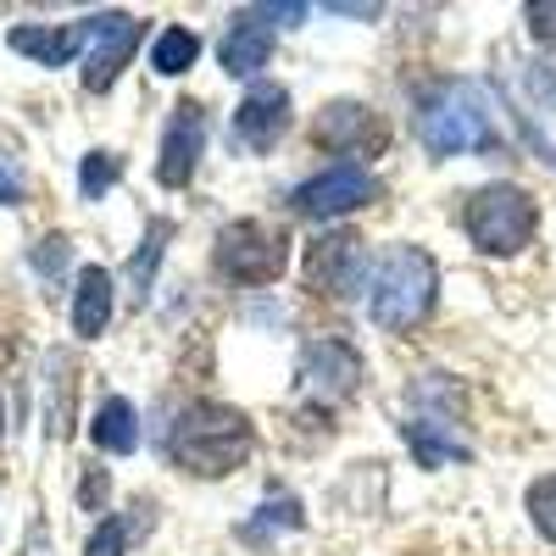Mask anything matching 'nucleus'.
I'll return each mask as SVG.
<instances>
[{
    "label": "nucleus",
    "instance_id": "nucleus-1",
    "mask_svg": "<svg viewBox=\"0 0 556 556\" xmlns=\"http://www.w3.org/2000/svg\"><path fill=\"white\" fill-rule=\"evenodd\" d=\"M256 445V429H251V417L240 406H223V401H195V406H184L178 412V424L167 434V451L184 473H195V479H223V473H235L240 462L251 456Z\"/></svg>",
    "mask_w": 556,
    "mask_h": 556
},
{
    "label": "nucleus",
    "instance_id": "nucleus-2",
    "mask_svg": "<svg viewBox=\"0 0 556 556\" xmlns=\"http://www.w3.org/2000/svg\"><path fill=\"white\" fill-rule=\"evenodd\" d=\"M434 295H440V267L424 245H390L379 262H374V323L384 334H412L417 323L434 312Z\"/></svg>",
    "mask_w": 556,
    "mask_h": 556
},
{
    "label": "nucleus",
    "instance_id": "nucleus-3",
    "mask_svg": "<svg viewBox=\"0 0 556 556\" xmlns=\"http://www.w3.org/2000/svg\"><path fill=\"white\" fill-rule=\"evenodd\" d=\"M417 139L429 146V156H468V151H490L495 128L484 112V96L473 84H440L424 96L417 112Z\"/></svg>",
    "mask_w": 556,
    "mask_h": 556
},
{
    "label": "nucleus",
    "instance_id": "nucleus-4",
    "mask_svg": "<svg viewBox=\"0 0 556 556\" xmlns=\"http://www.w3.org/2000/svg\"><path fill=\"white\" fill-rule=\"evenodd\" d=\"M462 228H468V240L484 256H518L540 228V206L518 184H484L462 206Z\"/></svg>",
    "mask_w": 556,
    "mask_h": 556
},
{
    "label": "nucleus",
    "instance_id": "nucleus-5",
    "mask_svg": "<svg viewBox=\"0 0 556 556\" xmlns=\"http://www.w3.org/2000/svg\"><path fill=\"white\" fill-rule=\"evenodd\" d=\"M212 262H217L223 278H235V285H278V273L290 267V235L262 223V217H240L217 235Z\"/></svg>",
    "mask_w": 556,
    "mask_h": 556
},
{
    "label": "nucleus",
    "instance_id": "nucleus-6",
    "mask_svg": "<svg viewBox=\"0 0 556 556\" xmlns=\"http://www.w3.org/2000/svg\"><path fill=\"white\" fill-rule=\"evenodd\" d=\"M84 45H89V62H84V89H112L117 73L134 62L139 39H146V23L128 17V12H101V17H84Z\"/></svg>",
    "mask_w": 556,
    "mask_h": 556
},
{
    "label": "nucleus",
    "instance_id": "nucleus-7",
    "mask_svg": "<svg viewBox=\"0 0 556 556\" xmlns=\"http://www.w3.org/2000/svg\"><path fill=\"white\" fill-rule=\"evenodd\" d=\"M379 195V178L367 173V167H356V162H334V167H323L317 178H306L301 190H295V212L301 217H345V212H356V206H367Z\"/></svg>",
    "mask_w": 556,
    "mask_h": 556
},
{
    "label": "nucleus",
    "instance_id": "nucleus-8",
    "mask_svg": "<svg viewBox=\"0 0 556 556\" xmlns=\"http://www.w3.org/2000/svg\"><path fill=\"white\" fill-rule=\"evenodd\" d=\"M367 379V367H362V351L334 340V334H323L301 351V384L317 395V401H351Z\"/></svg>",
    "mask_w": 556,
    "mask_h": 556
},
{
    "label": "nucleus",
    "instance_id": "nucleus-9",
    "mask_svg": "<svg viewBox=\"0 0 556 556\" xmlns=\"http://www.w3.org/2000/svg\"><path fill=\"white\" fill-rule=\"evenodd\" d=\"M362 240L356 235H323L306 251V290L329 295V301H351L362 290Z\"/></svg>",
    "mask_w": 556,
    "mask_h": 556
},
{
    "label": "nucleus",
    "instance_id": "nucleus-10",
    "mask_svg": "<svg viewBox=\"0 0 556 556\" xmlns=\"http://www.w3.org/2000/svg\"><path fill=\"white\" fill-rule=\"evenodd\" d=\"M290 134V89L285 84H251L245 101L235 106V139L245 151H273Z\"/></svg>",
    "mask_w": 556,
    "mask_h": 556
},
{
    "label": "nucleus",
    "instance_id": "nucleus-11",
    "mask_svg": "<svg viewBox=\"0 0 556 556\" xmlns=\"http://www.w3.org/2000/svg\"><path fill=\"white\" fill-rule=\"evenodd\" d=\"M384 139H390V128L379 123L374 106H362V101H334V106H323V117H317V146L334 151V156L384 151Z\"/></svg>",
    "mask_w": 556,
    "mask_h": 556
},
{
    "label": "nucleus",
    "instance_id": "nucleus-12",
    "mask_svg": "<svg viewBox=\"0 0 556 556\" xmlns=\"http://www.w3.org/2000/svg\"><path fill=\"white\" fill-rule=\"evenodd\" d=\"M201 151H206V112L195 101H184V106H173V123L162 134L156 178L167 184V190H184V184L195 178V167H201Z\"/></svg>",
    "mask_w": 556,
    "mask_h": 556
},
{
    "label": "nucleus",
    "instance_id": "nucleus-13",
    "mask_svg": "<svg viewBox=\"0 0 556 556\" xmlns=\"http://www.w3.org/2000/svg\"><path fill=\"white\" fill-rule=\"evenodd\" d=\"M278 45V23L262 12V7H245L228 17V34H223V73L228 78H256Z\"/></svg>",
    "mask_w": 556,
    "mask_h": 556
},
{
    "label": "nucleus",
    "instance_id": "nucleus-14",
    "mask_svg": "<svg viewBox=\"0 0 556 556\" xmlns=\"http://www.w3.org/2000/svg\"><path fill=\"white\" fill-rule=\"evenodd\" d=\"M106 323H112V273L84 267L78 290H73V329H78V340H101Z\"/></svg>",
    "mask_w": 556,
    "mask_h": 556
},
{
    "label": "nucleus",
    "instance_id": "nucleus-15",
    "mask_svg": "<svg viewBox=\"0 0 556 556\" xmlns=\"http://www.w3.org/2000/svg\"><path fill=\"white\" fill-rule=\"evenodd\" d=\"M78 45H84V28H34V23L12 28V51L34 56L39 67H67L78 56Z\"/></svg>",
    "mask_w": 556,
    "mask_h": 556
},
{
    "label": "nucleus",
    "instance_id": "nucleus-16",
    "mask_svg": "<svg viewBox=\"0 0 556 556\" xmlns=\"http://www.w3.org/2000/svg\"><path fill=\"white\" fill-rule=\"evenodd\" d=\"M89 440H96L101 451H112V456H134V451H139V412H134L123 395L101 401L96 424H89Z\"/></svg>",
    "mask_w": 556,
    "mask_h": 556
},
{
    "label": "nucleus",
    "instance_id": "nucleus-17",
    "mask_svg": "<svg viewBox=\"0 0 556 556\" xmlns=\"http://www.w3.org/2000/svg\"><path fill=\"white\" fill-rule=\"evenodd\" d=\"M406 445L417 456V468H445V462L468 456V445H462L456 434H445L440 424H429V417H412V424H406Z\"/></svg>",
    "mask_w": 556,
    "mask_h": 556
},
{
    "label": "nucleus",
    "instance_id": "nucleus-18",
    "mask_svg": "<svg viewBox=\"0 0 556 556\" xmlns=\"http://www.w3.org/2000/svg\"><path fill=\"white\" fill-rule=\"evenodd\" d=\"M195 56H201V39H195L190 28H162V34H156V45H151V67H156L162 78L190 73V67H195Z\"/></svg>",
    "mask_w": 556,
    "mask_h": 556
},
{
    "label": "nucleus",
    "instance_id": "nucleus-19",
    "mask_svg": "<svg viewBox=\"0 0 556 556\" xmlns=\"http://www.w3.org/2000/svg\"><path fill=\"white\" fill-rule=\"evenodd\" d=\"M301 523H306V518H301V501H295V495H273V501L262 506V513H256V518L240 529V540L262 545L273 529H301Z\"/></svg>",
    "mask_w": 556,
    "mask_h": 556
},
{
    "label": "nucleus",
    "instance_id": "nucleus-20",
    "mask_svg": "<svg viewBox=\"0 0 556 556\" xmlns=\"http://www.w3.org/2000/svg\"><path fill=\"white\" fill-rule=\"evenodd\" d=\"M167 240H173V223L156 217V223H151V235H146V245H139V256L128 262V278H134V295H139V301H146V290H151V278H156V262H162Z\"/></svg>",
    "mask_w": 556,
    "mask_h": 556
},
{
    "label": "nucleus",
    "instance_id": "nucleus-21",
    "mask_svg": "<svg viewBox=\"0 0 556 556\" xmlns=\"http://www.w3.org/2000/svg\"><path fill=\"white\" fill-rule=\"evenodd\" d=\"M117 178H123V156H112V151H89L84 167H78V190H84V201H101Z\"/></svg>",
    "mask_w": 556,
    "mask_h": 556
},
{
    "label": "nucleus",
    "instance_id": "nucleus-22",
    "mask_svg": "<svg viewBox=\"0 0 556 556\" xmlns=\"http://www.w3.org/2000/svg\"><path fill=\"white\" fill-rule=\"evenodd\" d=\"M529 523L556 545V473H545V479L529 484Z\"/></svg>",
    "mask_w": 556,
    "mask_h": 556
},
{
    "label": "nucleus",
    "instance_id": "nucleus-23",
    "mask_svg": "<svg viewBox=\"0 0 556 556\" xmlns=\"http://www.w3.org/2000/svg\"><path fill=\"white\" fill-rule=\"evenodd\" d=\"M123 545H128V518H106L96 534H89L84 556H123Z\"/></svg>",
    "mask_w": 556,
    "mask_h": 556
},
{
    "label": "nucleus",
    "instance_id": "nucleus-24",
    "mask_svg": "<svg viewBox=\"0 0 556 556\" xmlns=\"http://www.w3.org/2000/svg\"><path fill=\"white\" fill-rule=\"evenodd\" d=\"M67 256H73V245H67L62 235H51V240H39V245H34V267H39L45 278H56V273L67 267Z\"/></svg>",
    "mask_w": 556,
    "mask_h": 556
},
{
    "label": "nucleus",
    "instance_id": "nucleus-25",
    "mask_svg": "<svg viewBox=\"0 0 556 556\" xmlns=\"http://www.w3.org/2000/svg\"><path fill=\"white\" fill-rule=\"evenodd\" d=\"M529 28H534V39H545V45H556V0H529Z\"/></svg>",
    "mask_w": 556,
    "mask_h": 556
},
{
    "label": "nucleus",
    "instance_id": "nucleus-26",
    "mask_svg": "<svg viewBox=\"0 0 556 556\" xmlns=\"http://www.w3.org/2000/svg\"><path fill=\"white\" fill-rule=\"evenodd\" d=\"M23 201V173L12 162H0V206H17Z\"/></svg>",
    "mask_w": 556,
    "mask_h": 556
},
{
    "label": "nucleus",
    "instance_id": "nucleus-27",
    "mask_svg": "<svg viewBox=\"0 0 556 556\" xmlns=\"http://www.w3.org/2000/svg\"><path fill=\"white\" fill-rule=\"evenodd\" d=\"M96 501H106V473H89L84 479V506H96Z\"/></svg>",
    "mask_w": 556,
    "mask_h": 556
},
{
    "label": "nucleus",
    "instance_id": "nucleus-28",
    "mask_svg": "<svg viewBox=\"0 0 556 556\" xmlns=\"http://www.w3.org/2000/svg\"><path fill=\"white\" fill-rule=\"evenodd\" d=\"M0 434H7V406H0Z\"/></svg>",
    "mask_w": 556,
    "mask_h": 556
}]
</instances>
